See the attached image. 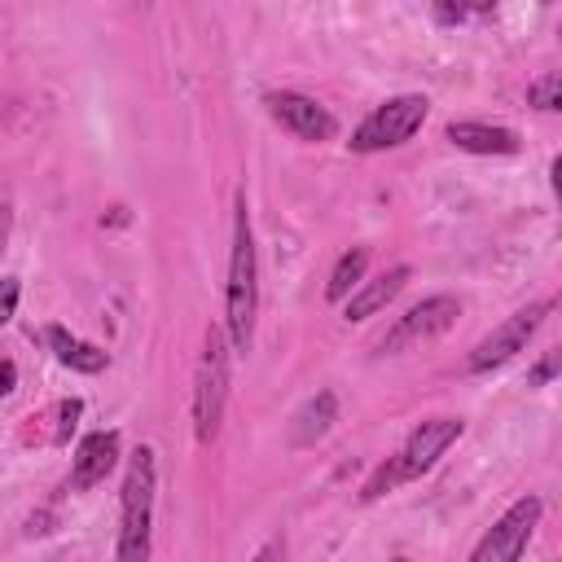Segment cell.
Wrapping results in <instances>:
<instances>
[{"mask_svg": "<svg viewBox=\"0 0 562 562\" xmlns=\"http://www.w3.org/2000/svg\"><path fill=\"white\" fill-rule=\"evenodd\" d=\"M259 312V263H255V233L246 215V198H237L233 215V255H228V290H224V334L233 351H250Z\"/></svg>", "mask_w": 562, "mask_h": 562, "instance_id": "obj_1", "label": "cell"}, {"mask_svg": "<svg viewBox=\"0 0 562 562\" xmlns=\"http://www.w3.org/2000/svg\"><path fill=\"white\" fill-rule=\"evenodd\" d=\"M461 430H465L461 417H426V422H417V426L408 430L404 448H400L395 457H386V461L373 470V479L360 487V501H378V496L391 492L395 483H408V479L426 474V470L461 439Z\"/></svg>", "mask_w": 562, "mask_h": 562, "instance_id": "obj_2", "label": "cell"}, {"mask_svg": "<svg viewBox=\"0 0 562 562\" xmlns=\"http://www.w3.org/2000/svg\"><path fill=\"white\" fill-rule=\"evenodd\" d=\"M119 562H149V522H154V448H136L123 474L119 501Z\"/></svg>", "mask_w": 562, "mask_h": 562, "instance_id": "obj_3", "label": "cell"}, {"mask_svg": "<svg viewBox=\"0 0 562 562\" xmlns=\"http://www.w3.org/2000/svg\"><path fill=\"white\" fill-rule=\"evenodd\" d=\"M224 400H228V342H224V329H211L206 351H202L198 373H193V435H198V443H211L220 435Z\"/></svg>", "mask_w": 562, "mask_h": 562, "instance_id": "obj_4", "label": "cell"}, {"mask_svg": "<svg viewBox=\"0 0 562 562\" xmlns=\"http://www.w3.org/2000/svg\"><path fill=\"white\" fill-rule=\"evenodd\" d=\"M426 114H430V101L426 97H417V92H404V97H391V101H382L356 132H351V149L356 154H378V149H395V145H404L422 123H426Z\"/></svg>", "mask_w": 562, "mask_h": 562, "instance_id": "obj_5", "label": "cell"}, {"mask_svg": "<svg viewBox=\"0 0 562 562\" xmlns=\"http://www.w3.org/2000/svg\"><path fill=\"white\" fill-rule=\"evenodd\" d=\"M553 312V299H540V303H531V307H522V312H514L509 321H501L474 351H470V360H465V369L470 373H487V369H501L505 360H514L522 347H527V338L544 325V316Z\"/></svg>", "mask_w": 562, "mask_h": 562, "instance_id": "obj_6", "label": "cell"}, {"mask_svg": "<svg viewBox=\"0 0 562 562\" xmlns=\"http://www.w3.org/2000/svg\"><path fill=\"white\" fill-rule=\"evenodd\" d=\"M457 316H461V303H457L452 294H430V299H422L417 307H408V312L378 338V351L391 356V351H404V347H413V342H430V338H439L443 329H452Z\"/></svg>", "mask_w": 562, "mask_h": 562, "instance_id": "obj_7", "label": "cell"}, {"mask_svg": "<svg viewBox=\"0 0 562 562\" xmlns=\"http://www.w3.org/2000/svg\"><path fill=\"white\" fill-rule=\"evenodd\" d=\"M536 522H540V501H536V496L514 501V505L492 522V531L474 544L470 562H518L522 549H527V540H531V531H536Z\"/></svg>", "mask_w": 562, "mask_h": 562, "instance_id": "obj_8", "label": "cell"}, {"mask_svg": "<svg viewBox=\"0 0 562 562\" xmlns=\"http://www.w3.org/2000/svg\"><path fill=\"white\" fill-rule=\"evenodd\" d=\"M268 110H272V119H277L285 132H294L299 140H329V136L338 132L334 114H329L316 97H303V92H268Z\"/></svg>", "mask_w": 562, "mask_h": 562, "instance_id": "obj_9", "label": "cell"}, {"mask_svg": "<svg viewBox=\"0 0 562 562\" xmlns=\"http://www.w3.org/2000/svg\"><path fill=\"white\" fill-rule=\"evenodd\" d=\"M114 465H119V430H97V435L79 439V448H75L70 487H75V492H88V487H97Z\"/></svg>", "mask_w": 562, "mask_h": 562, "instance_id": "obj_10", "label": "cell"}, {"mask_svg": "<svg viewBox=\"0 0 562 562\" xmlns=\"http://www.w3.org/2000/svg\"><path fill=\"white\" fill-rule=\"evenodd\" d=\"M448 140L465 154H518V132L496 123H448Z\"/></svg>", "mask_w": 562, "mask_h": 562, "instance_id": "obj_11", "label": "cell"}, {"mask_svg": "<svg viewBox=\"0 0 562 562\" xmlns=\"http://www.w3.org/2000/svg\"><path fill=\"white\" fill-rule=\"evenodd\" d=\"M408 277H413V272H408V268L400 263V268L382 272L378 281H360V290H356V294L347 299L342 316H347V321H364V316L382 312V307H386V303H391V299H395V294H400V290L408 285Z\"/></svg>", "mask_w": 562, "mask_h": 562, "instance_id": "obj_12", "label": "cell"}, {"mask_svg": "<svg viewBox=\"0 0 562 562\" xmlns=\"http://www.w3.org/2000/svg\"><path fill=\"white\" fill-rule=\"evenodd\" d=\"M48 347L57 351V360L66 364V369H75V373H101L105 364H110V356L101 351V347H92V342H83V338H75L70 329H61V325H48Z\"/></svg>", "mask_w": 562, "mask_h": 562, "instance_id": "obj_13", "label": "cell"}, {"mask_svg": "<svg viewBox=\"0 0 562 562\" xmlns=\"http://www.w3.org/2000/svg\"><path fill=\"white\" fill-rule=\"evenodd\" d=\"M334 417H338V400H334V391H316V395L294 413L290 439H294V443H316V439L334 426Z\"/></svg>", "mask_w": 562, "mask_h": 562, "instance_id": "obj_14", "label": "cell"}, {"mask_svg": "<svg viewBox=\"0 0 562 562\" xmlns=\"http://www.w3.org/2000/svg\"><path fill=\"white\" fill-rule=\"evenodd\" d=\"M364 268H369V250L364 246L342 250L338 263H334V272H329V281H325V299L329 303H347L360 290V281H364Z\"/></svg>", "mask_w": 562, "mask_h": 562, "instance_id": "obj_15", "label": "cell"}, {"mask_svg": "<svg viewBox=\"0 0 562 562\" xmlns=\"http://www.w3.org/2000/svg\"><path fill=\"white\" fill-rule=\"evenodd\" d=\"M527 105H536V110H562V75H558V70L540 75V79L527 88Z\"/></svg>", "mask_w": 562, "mask_h": 562, "instance_id": "obj_16", "label": "cell"}, {"mask_svg": "<svg viewBox=\"0 0 562 562\" xmlns=\"http://www.w3.org/2000/svg\"><path fill=\"white\" fill-rule=\"evenodd\" d=\"M18 294H22L18 277H0V325L13 321V312H18Z\"/></svg>", "mask_w": 562, "mask_h": 562, "instance_id": "obj_17", "label": "cell"}, {"mask_svg": "<svg viewBox=\"0 0 562 562\" xmlns=\"http://www.w3.org/2000/svg\"><path fill=\"white\" fill-rule=\"evenodd\" d=\"M558 364H562V360H558V351H549V356H544V360H540V364L527 373V382H531V386H544V382L558 373Z\"/></svg>", "mask_w": 562, "mask_h": 562, "instance_id": "obj_18", "label": "cell"}, {"mask_svg": "<svg viewBox=\"0 0 562 562\" xmlns=\"http://www.w3.org/2000/svg\"><path fill=\"white\" fill-rule=\"evenodd\" d=\"M75 417H79V400H66V404H61V426H57V443H66V435L75 430Z\"/></svg>", "mask_w": 562, "mask_h": 562, "instance_id": "obj_19", "label": "cell"}, {"mask_svg": "<svg viewBox=\"0 0 562 562\" xmlns=\"http://www.w3.org/2000/svg\"><path fill=\"white\" fill-rule=\"evenodd\" d=\"M474 9L470 4H435V18L439 22H461V18H470Z\"/></svg>", "mask_w": 562, "mask_h": 562, "instance_id": "obj_20", "label": "cell"}, {"mask_svg": "<svg viewBox=\"0 0 562 562\" xmlns=\"http://www.w3.org/2000/svg\"><path fill=\"white\" fill-rule=\"evenodd\" d=\"M250 562H285V544H281V540H268Z\"/></svg>", "mask_w": 562, "mask_h": 562, "instance_id": "obj_21", "label": "cell"}, {"mask_svg": "<svg viewBox=\"0 0 562 562\" xmlns=\"http://www.w3.org/2000/svg\"><path fill=\"white\" fill-rule=\"evenodd\" d=\"M13 382H18V364L13 360H0V395H9Z\"/></svg>", "mask_w": 562, "mask_h": 562, "instance_id": "obj_22", "label": "cell"}, {"mask_svg": "<svg viewBox=\"0 0 562 562\" xmlns=\"http://www.w3.org/2000/svg\"><path fill=\"white\" fill-rule=\"evenodd\" d=\"M4 241H9V206H0V255H4Z\"/></svg>", "mask_w": 562, "mask_h": 562, "instance_id": "obj_23", "label": "cell"}, {"mask_svg": "<svg viewBox=\"0 0 562 562\" xmlns=\"http://www.w3.org/2000/svg\"><path fill=\"white\" fill-rule=\"evenodd\" d=\"M391 562H408V558H391Z\"/></svg>", "mask_w": 562, "mask_h": 562, "instance_id": "obj_24", "label": "cell"}]
</instances>
